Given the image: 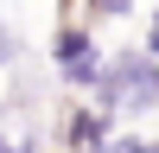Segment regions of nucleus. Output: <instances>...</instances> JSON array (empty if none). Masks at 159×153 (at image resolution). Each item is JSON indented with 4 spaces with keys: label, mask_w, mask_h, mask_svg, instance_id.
<instances>
[{
    "label": "nucleus",
    "mask_w": 159,
    "mask_h": 153,
    "mask_svg": "<svg viewBox=\"0 0 159 153\" xmlns=\"http://www.w3.org/2000/svg\"><path fill=\"white\" fill-rule=\"evenodd\" d=\"M102 32L96 26H83L70 13V19H57L51 26V45H45V64H51V76H57V89H70V96H89V83L102 76Z\"/></svg>",
    "instance_id": "obj_2"
},
{
    "label": "nucleus",
    "mask_w": 159,
    "mask_h": 153,
    "mask_svg": "<svg viewBox=\"0 0 159 153\" xmlns=\"http://www.w3.org/2000/svg\"><path fill=\"white\" fill-rule=\"evenodd\" d=\"M19 58H25V32L19 26H0V76L19 70Z\"/></svg>",
    "instance_id": "obj_7"
},
{
    "label": "nucleus",
    "mask_w": 159,
    "mask_h": 153,
    "mask_svg": "<svg viewBox=\"0 0 159 153\" xmlns=\"http://www.w3.org/2000/svg\"><path fill=\"white\" fill-rule=\"evenodd\" d=\"M0 153H57L45 134H19V128H0Z\"/></svg>",
    "instance_id": "obj_6"
},
{
    "label": "nucleus",
    "mask_w": 159,
    "mask_h": 153,
    "mask_svg": "<svg viewBox=\"0 0 159 153\" xmlns=\"http://www.w3.org/2000/svg\"><path fill=\"white\" fill-rule=\"evenodd\" d=\"M115 115H102L89 96H64L57 102V153H108L115 140Z\"/></svg>",
    "instance_id": "obj_3"
},
{
    "label": "nucleus",
    "mask_w": 159,
    "mask_h": 153,
    "mask_svg": "<svg viewBox=\"0 0 159 153\" xmlns=\"http://www.w3.org/2000/svg\"><path fill=\"white\" fill-rule=\"evenodd\" d=\"M134 13H140V0H76V19L96 26V32L102 26H127Z\"/></svg>",
    "instance_id": "obj_4"
},
{
    "label": "nucleus",
    "mask_w": 159,
    "mask_h": 153,
    "mask_svg": "<svg viewBox=\"0 0 159 153\" xmlns=\"http://www.w3.org/2000/svg\"><path fill=\"white\" fill-rule=\"evenodd\" d=\"M140 51H153V58H159V7L147 13V32H140Z\"/></svg>",
    "instance_id": "obj_8"
},
{
    "label": "nucleus",
    "mask_w": 159,
    "mask_h": 153,
    "mask_svg": "<svg viewBox=\"0 0 159 153\" xmlns=\"http://www.w3.org/2000/svg\"><path fill=\"white\" fill-rule=\"evenodd\" d=\"M108 153H159V134H147V128H115Z\"/></svg>",
    "instance_id": "obj_5"
},
{
    "label": "nucleus",
    "mask_w": 159,
    "mask_h": 153,
    "mask_svg": "<svg viewBox=\"0 0 159 153\" xmlns=\"http://www.w3.org/2000/svg\"><path fill=\"white\" fill-rule=\"evenodd\" d=\"M89 102L115 121H134V115H159V58L140 45H108L102 76L89 83Z\"/></svg>",
    "instance_id": "obj_1"
}]
</instances>
